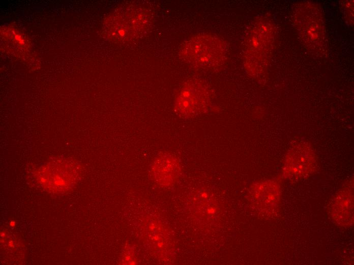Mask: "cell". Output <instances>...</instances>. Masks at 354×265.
<instances>
[{
	"label": "cell",
	"mask_w": 354,
	"mask_h": 265,
	"mask_svg": "<svg viewBox=\"0 0 354 265\" xmlns=\"http://www.w3.org/2000/svg\"><path fill=\"white\" fill-rule=\"evenodd\" d=\"M119 14L116 35L119 40L125 42L142 35L151 20L150 12L140 6L125 7Z\"/></svg>",
	"instance_id": "4"
},
{
	"label": "cell",
	"mask_w": 354,
	"mask_h": 265,
	"mask_svg": "<svg viewBox=\"0 0 354 265\" xmlns=\"http://www.w3.org/2000/svg\"><path fill=\"white\" fill-rule=\"evenodd\" d=\"M329 213L339 226L348 227L353 225V179L348 181L334 196L329 205Z\"/></svg>",
	"instance_id": "6"
},
{
	"label": "cell",
	"mask_w": 354,
	"mask_h": 265,
	"mask_svg": "<svg viewBox=\"0 0 354 265\" xmlns=\"http://www.w3.org/2000/svg\"><path fill=\"white\" fill-rule=\"evenodd\" d=\"M180 171L178 160L173 155L166 153L158 156L151 168L153 179L165 187L172 184L179 177Z\"/></svg>",
	"instance_id": "7"
},
{
	"label": "cell",
	"mask_w": 354,
	"mask_h": 265,
	"mask_svg": "<svg viewBox=\"0 0 354 265\" xmlns=\"http://www.w3.org/2000/svg\"><path fill=\"white\" fill-rule=\"evenodd\" d=\"M226 53L223 40L212 34H200L185 42L179 54L184 61L194 68L214 70L224 63Z\"/></svg>",
	"instance_id": "1"
},
{
	"label": "cell",
	"mask_w": 354,
	"mask_h": 265,
	"mask_svg": "<svg viewBox=\"0 0 354 265\" xmlns=\"http://www.w3.org/2000/svg\"><path fill=\"white\" fill-rule=\"evenodd\" d=\"M281 185L276 180H266L252 186L251 193L257 206L264 210H275L281 196Z\"/></svg>",
	"instance_id": "8"
},
{
	"label": "cell",
	"mask_w": 354,
	"mask_h": 265,
	"mask_svg": "<svg viewBox=\"0 0 354 265\" xmlns=\"http://www.w3.org/2000/svg\"><path fill=\"white\" fill-rule=\"evenodd\" d=\"M317 158L311 145L307 142L298 143L287 151L283 163L284 178L298 180L309 177L316 169Z\"/></svg>",
	"instance_id": "3"
},
{
	"label": "cell",
	"mask_w": 354,
	"mask_h": 265,
	"mask_svg": "<svg viewBox=\"0 0 354 265\" xmlns=\"http://www.w3.org/2000/svg\"><path fill=\"white\" fill-rule=\"evenodd\" d=\"M270 29L267 23H259L252 30L246 51L248 71L255 75L263 67L270 45Z\"/></svg>",
	"instance_id": "5"
},
{
	"label": "cell",
	"mask_w": 354,
	"mask_h": 265,
	"mask_svg": "<svg viewBox=\"0 0 354 265\" xmlns=\"http://www.w3.org/2000/svg\"><path fill=\"white\" fill-rule=\"evenodd\" d=\"M211 101V91L198 79L186 82L176 96L174 109L180 117L191 118L206 111Z\"/></svg>",
	"instance_id": "2"
}]
</instances>
